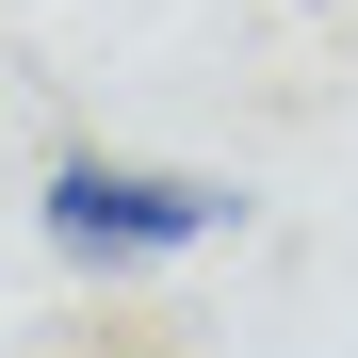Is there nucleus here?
I'll list each match as a JSON object with an SVG mask.
<instances>
[{
	"label": "nucleus",
	"mask_w": 358,
	"mask_h": 358,
	"mask_svg": "<svg viewBox=\"0 0 358 358\" xmlns=\"http://www.w3.org/2000/svg\"><path fill=\"white\" fill-rule=\"evenodd\" d=\"M33 228H49L82 277H131V261H196V245H228V228H245V196H228V179H196V163L66 147V163L33 179Z\"/></svg>",
	"instance_id": "obj_1"
}]
</instances>
